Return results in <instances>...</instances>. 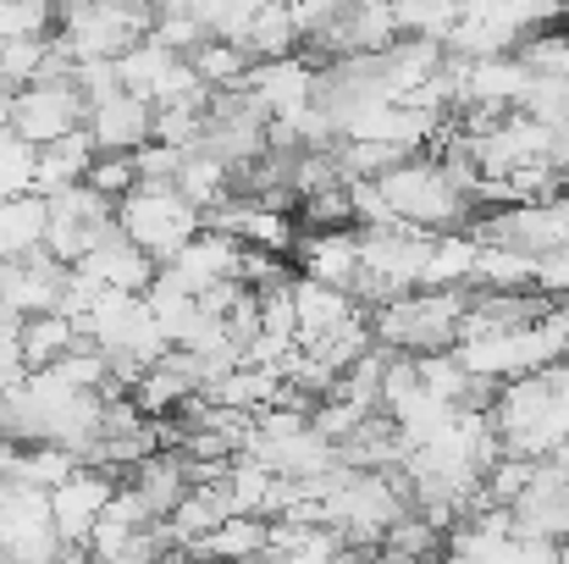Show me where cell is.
Segmentation results:
<instances>
[{
	"label": "cell",
	"instance_id": "6da1fadb",
	"mask_svg": "<svg viewBox=\"0 0 569 564\" xmlns=\"http://www.w3.org/2000/svg\"><path fill=\"white\" fill-rule=\"evenodd\" d=\"M492 426L503 437V454L559 459L569 448V366L503 382L492 398Z\"/></svg>",
	"mask_w": 569,
	"mask_h": 564
},
{
	"label": "cell",
	"instance_id": "7a4b0ae2",
	"mask_svg": "<svg viewBox=\"0 0 569 564\" xmlns=\"http://www.w3.org/2000/svg\"><path fill=\"white\" fill-rule=\"evenodd\" d=\"M465 310H470L465 288H415L371 305V338L387 355H442L459 344Z\"/></svg>",
	"mask_w": 569,
	"mask_h": 564
},
{
	"label": "cell",
	"instance_id": "3957f363",
	"mask_svg": "<svg viewBox=\"0 0 569 564\" xmlns=\"http://www.w3.org/2000/svg\"><path fill=\"white\" fill-rule=\"evenodd\" d=\"M409 515V487L403 476L392 471H360V465H343L332 482H327V526L355 543V548H377L381 537Z\"/></svg>",
	"mask_w": 569,
	"mask_h": 564
},
{
	"label": "cell",
	"instance_id": "277c9868",
	"mask_svg": "<svg viewBox=\"0 0 569 564\" xmlns=\"http://www.w3.org/2000/svg\"><path fill=\"white\" fill-rule=\"evenodd\" d=\"M199 227H204V210L178 184H139L128 199H117V232L133 238L161 266L189 244Z\"/></svg>",
	"mask_w": 569,
	"mask_h": 564
},
{
	"label": "cell",
	"instance_id": "5b68a950",
	"mask_svg": "<svg viewBox=\"0 0 569 564\" xmlns=\"http://www.w3.org/2000/svg\"><path fill=\"white\" fill-rule=\"evenodd\" d=\"M426 255H431V232L403 227V221H381V227H360V288L355 299H398L415 294L426 283Z\"/></svg>",
	"mask_w": 569,
	"mask_h": 564
},
{
	"label": "cell",
	"instance_id": "8992f818",
	"mask_svg": "<svg viewBox=\"0 0 569 564\" xmlns=\"http://www.w3.org/2000/svg\"><path fill=\"white\" fill-rule=\"evenodd\" d=\"M83 122H89V100H83L78 78H39L11 95V133L33 150L83 133Z\"/></svg>",
	"mask_w": 569,
	"mask_h": 564
},
{
	"label": "cell",
	"instance_id": "52a82bcc",
	"mask_svg": "<svg viewBox=\"0 0 569 564\" xmlns=\"http://www.w3.org/2000/svg\"><path fill=\"white\" fill-rule=\"evenodd\" d=\"M44 199H50V238H44V249H50L61 266L89 260V255L117 232V205H111L106 194H94L89 184L44 194Z\"/></svg>",
	"mask_w": 569,
	"mask_h": 564
},
{
	"label": "cell",
	"instance_id": "ba28073f",
	"mask_svg": "<svg viewBox=\"0 0 569 564\" xmlns=\"http://www.w3.org/2000/svg\"><path fill=\"white\" fill-rule=\"evenodd\" d=\"M243 100L266 117V122H293L310 117L321 106V67L310 56H277V61H254L243 78Z\"/></svg>",
	"mask_w": 569,
	"mask_h": 564
},
{
	"label": "cell",
	"instance_id": "9c48e42d",
	"mask_svg": "<svg viewBox=\"0 0 569 564\" xmlns=\"http://www.w3.org/2000/svg\"><path fill=\"white\" fill-rule=\"evenodd\" d=\"M67 283H72V266H61L50 249L22 255V260H0V316L28 321V316L61 310Z\"/></svg>",
	"mask_w": 569,
	"mask_h": 564
},
{
	"label": "cell",
	"instance_id": "30bf717a",
	"mask_svg": "<svg viewBox=\"0 0 569 564\" xmlns=\"http://www.w3.org/2000/svg\"><path fill=\"white\" fill-rule=\"evenodd\" d=\"M243 255H249L243 238H232V232H221V227H199L161 271H172L189 294H210V288L243 283Z\"/></svg>",
	"mask_w": 569,
	"mask_h": 564
},
{
	"label": "cell",
	"instance_id": "8fae6325",
	"mask_svg": "<svg viewBox=\"0 0 569 564\" xmlns=\"http://www.w3.org/2000/svg\"><path fill=\"white\" fill-rule=\"evenodd\" d=\"M111 482L100 476V465H78L56 493H50V521H56V537L67 548H89L94 526L106 521V504H111Z\"/></svg>",
	"mask_w": 569,
	"mask_h": 564
},
{
	"label": "cell",
	"instance_id": "7c38bea8",
	"mask_svg": "<svg viewBox=\"0 0 569 564\" xmlns=\"http://www.w3.org/2000/svg\"><path fill=\"white\" fill-rule=\"evenodd\" d=\"M299 277L332 283V288H360V227H327V232H299L293 249Z\"/></svg>",
	"mask_w": 569,
	"mask_h": 564
},
{
	"label": "cell",
	"instance_id": "4fadbf2b",
	"mask_svg": "<svg viewBox=\"0 0 569 564\" xmlns=\"http://www.w3.org/2000/svg\"><path fill=\"white\" fill-rule=\"evenodd\" d=\"M83 128H89L94 150L133 156V150H144V145L156 139V106L122 89V95H111V100L89 106V122H83Z\"/></svg>",
	"mask_w": 569,
	"mask_h": 564
},
{
	"label": "cell",
	"instance_id": "5bb4252c",
	"mask_svg": "<svg viewBox=\"0 0 569 564\" xmlns=\"http://www.w3.org/2000/svg\"><path fill=\"white\" fill-rule=\"evenodd\" d=\"M78 277H89L94 288H111V294H150V283L161 277V260L156 255H144L133 238H122V232H111L89 260H78L72 266Z\"/></svg>",
	"mask_w": 569,
	"mask_h": 564
},
{
	"label": "cell",
	"instance_id": "9a60e30c",
	"mask_svg": "<svg viewBox=\"0 0 569 564\" xmlns=\"http://www.w3.org/2000/svg\"><path fill=\"white\" fill-rule=\"evenodd\" d=\"M271 554V521L266 515H227L199 548H189V560L199 564H254Z\"/></svg>",
	"mask_w": 569,
	"mask_h": 564
},
{
	"label": "cell",
	"instance_id": "2e32d148",
	"mask_svg": "<svg viewBox=\"0 0 569 564\" xmlns=\"http://www.w3.org/2000/svg\"><path fill=\"white\" fill-rule=\"evenodd\" d=\"M50 238V199L44 194H11L0 199V260L39 255Z\"/></svg>",
	"mask_w": 569,
	"mask_h": 564
},
{
	"label": "cell",
	"instance_id": "e0dca14e",
	"mask_svg": "<svg viewBox=\"0 0 569 564\" xmlns=\"http://www.w3.org/2000/svg\"><path fill=\"white\" fill-rule=\"evenodd\" d=\"M476 266H481V238L470 227L431 232V255H426V283L420 288H476Z\"/></svg>",
	"mask_w": 569,
	"mask_h": 564
},
{
	"label": "cell",
	"instance_id": "ac0fdd59",
	"mask_svg": "<svg viewBox=\"0 0 569 564\" xmlns=\"http://www.w3.org/2000/svg\"><path fill=\"white\" fill-rule=\"evenodd\" d=\"M17 333H22V360H28V372H50L56 360H67V355L83 344V333H78V321H72L67 310L28 316V321H17Z\"/></svg>",
	"mask_w": 569,
	"mask_h": 564
},
{
	"label": "cell",
	"instance_id": "d6986e66",
	"mask_svg": "<svg viewBox=\"0 0 569 564\" xmlns=\"http://www.w3.org/2000/svg\"><path fill=\"white\" fill-rule=\"evenodd\" d=\"M94 139H89V128L83 133H72V139H56V145H44L39 150V167H33V194H61V188H78L89 178V167H94Z\"/></svg>",
	"mask_w": 569,
	"mask_h": 564
},
{
	"label": "cell",
	"instance_id": "ffe728a7",
	"mask_svg": "<svg viewBox=\"0 0 569 564\" xmlns=\"http://www.w3.org/2000/svg\"><path fill=\"white\" fill-rule=\"evenodd\" d=\"M448 554V532H437L426 515H403L387 537L377 543V564H437Z\"/></svg>",
	"mask_w": 569,
	"mask_h": 564
},
{
	"label": "cell",
	"instance_id": "44dd1931",
	"mask_svg": "<svg viewBox=\"0 0 569 564\" xmlns=\"http://www.w3.org/2000/svg\"><path fill=\"white\" fill-rule=\"evenodd\" d=\"M238 44L254 56V61H277V56H299V44H305V28H299V17H293V0H282V6H266L243 33H238Z\"/></svg>",
	"mask_w": 569,
	"mask_h": 564
},
{
	"label": "cell",
	"instance_id": "7402d4cb",
	"mask_svg": "<svg viewBox=\"0 0 569 564\" xmlns=\"http://www.w3.org/2000/svg\"><path fill=\"white\" fill-rule=\"evenodd\" d=\"M189 61H193V72H199V83H204L210 95H238L243 78H249V67H254V56H249L238 39H216V33L193 50Z\"/></svg>",
	"mask_w": 569,
	"mask_h": 564
},
{
	"label": "cell",
	"instance_id": "603a6c76",
	"mask_svg": "<svg viewBox=\"0 0 569 564\" xmlns=\"http://www.w3.org/2000/svg\"><path fill=\"white\" fill-rule=\"evenodd\" d=\"M531 283H537V255H526L515 244H481V266H476L481 294H515Z\"/></svg>",
	"mask_w": 569,
	"mask_h": 564
},
{
	"label": "cell",
	"instance_id": "cb8c5ba5",
	"mask_svg": "<svg viewBox=\"0 0 569 564\" xmlns=\"http://www.w3.org/2000/svg\"><path fill=\"white\" fill-rule=\"evenodd\" d=\"M293 216H299V227H305V232L360 227V216H355V184H349V178H338V184H321V188H310V194H299Z\"/></svg>",
	"mask_w": 569,
	"mask_h": 564
},
{
	"label": "cell",
	"instance_id": "d4e9b609",
	"mask_svg": "<svg viewBox=\"0 0 569 564\" xmlns=\"http://www.w3.org/2000/svg\"><path fill=\"white\" fill-rule=\"evenodd\" d=\"M78 465H83L78 454H67V448H56V443H33V448H22V459H17V482H22V487H39V493H56Z\"/></svg>",
	"mask_w": 569,
	"mask_h": 564
},
{
	"label": "cell",
	"instance_id": "484cf974",
	"mask_svg": "<svg viewBox=\"0 0 569 564\" xmlns=\"http://www.w3.org/2000/svg\"><path fill=\"white\" fill-rule=\"evenodd\" d=\"M61 0H0V39H50Z\"/></svg>",
	"mask_w": 569,
	"mask_h": 564
},
{
	"label": "cell",
	"instance_id": "4316f807",
	"mask_svg": "<svg viewBox=\"0 0 569 564\" xmlns=\"http://www.w3.org/2000/svg\"><path fill=\"white\" fill-rule=\"evenodd\" d=\"M83 184L94 188V194H106V199L117 205V199H128L133 188L144 184V178H139V156H117V150H100Z\"/></svg>",
	"mask_w": 569,
	"mask_h": 564
},
{
	"label": "cell",
	"instance_id": "83f0119b",
	"mask_svg": "<svg viewBox=\"0 0 569 564\" xmlns=\"http://www.w3.org/2000/svg\"><path fill=\"white\" fill-rule=\"evenodd\" d=\"M11 95H17V89H0V139L11 133Z\"/></svg>",
	"mask_w": 569,
	"mask_h": 564
},
{
	"label": "cell",
	"instance_id": "f1b7e54d",
	"mask_svg": "<svg viewBox=\"0 0 569 564\" xmlns=\"http://www.w3.org/2000/svg\"><path fill=\"white\" fill-rule=\"evenodd\" d=\"M56 564H100V560H94V554H89V548H83V554H78V548H72V554H61V560H56Z\"/></svg>",
	"mask_w": 569,
	"mask_h": 564
},
{
	"label": "cell",
	"instance_id": "f546056e",
	"mask_svg": "<svg viewBox=\"0 0 569 564\" xmlns=\"http://www.w3.org/2000/svg\"><path fill=\"white\" fill-rule=\"evenodd\" d=\"M161 564H189V560H172V554H167V560H161Z\"/></svg>",
	"mask_w": 569,
	"mask_h": 564
}]
</instances>
